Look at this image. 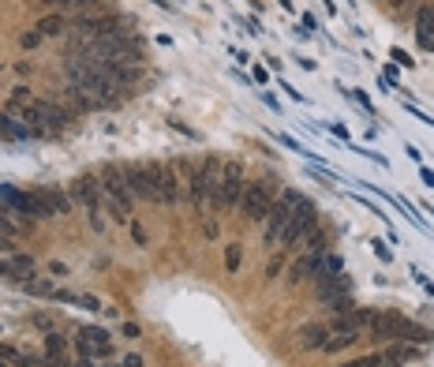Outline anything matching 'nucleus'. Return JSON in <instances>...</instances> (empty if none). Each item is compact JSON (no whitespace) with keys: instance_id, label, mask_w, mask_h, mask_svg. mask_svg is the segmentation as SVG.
<instances>
[{"instance_id":"obj_20","label":"nucleus","mask_w":434,"mask_h":367,"mask_svg":"<svg viewBox=\"0 0 434 367\" xmlns=\"http://www.w3.org/2000/svg\"><path fill=\"white\" fill-rule=\"evenodd\" d=\"M46 352L49 356H68V338H64V333H49V338H46Z\"/></svg>"},{"instance_id":"obj_29","label":"nucleus","mask_w":434,"mask_h":367,"mask_svg":"<svg viewBox=\"0 0 434 367\" xmlns=\"http://www.w3.org/2000/svg\"><path fill=\"white\" fill-rule=\"evenodd\" d=\"M19 46H23V49H38L41 46V34H38V30H30V34L19 38Z\"/></svg>"},{"instance_id":"obj_13","label":"nucleus","mask_w":434,"mask_h":367,"mask_svg":"<svg viewBox=\"0 0 434 367\" xmlns=\"http://www.w3.org/2000/svg\"><path fill=\"white\" fill-rule=\"evenodd\" d=\"M75 199H79L86 210H102V180L79 176V180H75Z\"/></svg>"},{"instance_id":"obj_25","label":"nucleus","mask_w":434,"mask_h":367,"mask_svg":"<svg viewBox=\"0 0 434 367\" xmlns=\"http://www.w3.org/2000/svg\"><path fill=\"white\" fill-rule=\"evenodd\" d=\"M15 360H19L15 349H12V345H4V341H0V367H15Z\"/></svg>"},{"instance_id":"obj_3","label":"nucleus","mask_w":434,"mask_h":367,"mask_svg":"<svg viewBox=\"0 0 434 367\" xmlns=\"http://www.w3.org/2000/svg\"><path fill=\"white\" fill-rule=\"evenodd\" d=\"M270 207H274V188L266 184H244V195H240V210L247 221H266Z\"/></svg>"},{"instance_id":"obj_22","label":"nucleus","mask_w":434,"mask_h":367,"mask_svg":"<svg viewBox=\"0 0 434 367\" xmlns=\"http://www.w3.org/2000/svg\"><path fill=\"white\" fill-rule=\"evenodd\" d=\"M240 258H244V247L240 244H229V251H225V266H229L232 274L240 270Z\"/></svg>"},{"instance_id":"obj_18","label":"nucleus","mask_w":434,"mask_h":367,"mask_svg":"<svg viewBox=\"0 0 434 367\" xmlns=\"http://www.w3.org/2000/svg\"><path fill=\"white\" fill-rule=\"evenodd\" d=\"M27 135H30V127H19V124H12L8 113H0V139H27Z\"/></svg>"},{"instance_id":"obj_30","label":"nucleus","mask_w":434,"mask_h":367,"mask_svg":"<svg viewBox=\"0 0 434 367\" xmlns=\"http://www.w3.org/2000/svg\"><path fill=\"white\" fill-rule=\"evenodd\" d=\"M68 8H75V12H90V8H97V0H71Z\"/></svg>"},{"instance_id":"obj_39","label":"nucleus","mask_w":434,"mask_h":367,"mask_svg":"<svg viewBox=\"0 0 434 367\" xmlns=\"http://www.w3.org/2000/svg\"><path fill=\"white\" fill-rule=\"evenodd\" d=\"M389 4H393V8H400V4H405V0H389Z\"/></svg>"},{"instance_id":"obj_23","label":"nucleus","mask_w":434,"mask_h":367,"mask_svg":"<svg viewBox=\"0 0 434 367\" xmlns=\"http://www.w3.org/2000/svg\"><path fill=\"white\" fill-rule=\"evenodd\" d=\"M27 293H34V296H57V289H52L49 282H30V277H27Z\"/></svg>"},{"instance_id":"obj_9","label":"nucleus","mask_w":434,"mask_h":367,"mask_svg":"<svg viewBox=\"0 0 434 367\" xmlns=\"http://www.w3.org/2000/svg\"><path fill=\"white\" fill-rule=\"evenodd\" d=\"M288 221H292V207H288L285 199L274 202V207H270V214H266V244H270V247H277L281 233L288 229Z\"/></svg>"},{"instance_id":"obj_10","label":"nucleus","mask_w":434,"mask_h":367,"mask_svg":"<svg viewBox=\"0 0 434 367\" xmlns=\"http://www.w3.org/2000/svg\"><path fill=\"white\" fill-rule=\"evenodd\" d=\"M158 202L176 207L180 202V180H176V165H161V180H158Z\"/></svg>"},{"instance_id":"obj_1","label":"nucleus","mask_w":434,"mask_h":367,"mask_svg":"<svg viewBox=\"0 0 434 367\" xmlns=\"http://www.w3.org/2000/svg\"><path fill=\"white\" fill-rule=\"evenodd\" d=\"M102 191L108 195V210H113L116 221H127L132 214V188H127V172L120 165H105L102 169Z\"/></svg>"},{"instance_id":"obj_15","label":"nucleus","mask_w":434,"mask_h":367,"mask_svg":"<svg viewBox=\"0 0 434 367\" xmlns=\"http://www.w3.org/2000/svg\"><path fill=\"white\" fill-rule=\"evenodd\" d=\"M326 338H330V326H303L300 330V345H303V349H322Z\"/></svg>"},{"instance_id":"obj_14","label":"nucleus","mask_w":434,"mask_h":367,"mask_svg":"<svg viewBox=\"0 0 434 367\" xmlns=\"http://www.w3.org/2000/svg\"><path fill=\"white\" fill-rule=\"evenodd\" d=\"M38 34L41 38H68L71 30H68V19L64 15H41L38 19Z\"/></svg>"},{"instance_id":"obj_38","label":"nucleus","mask_w":434,"mask_h":367,"mask_svg":"<svg viewBox=\"0 0 434 367\" xmlns=\"http://www.w3.org/2000/svg\"><path fill=\"white\" fill-rule=\"evenodd\" d=\"M154 4H158V8H172V4H165V0H154Z\"/></svg>"},{"instance_id":"obj_34","label":"nucleus","mask_w":434,"mask_h":367,"mask_svg":"<svg viewBox=\"0 0 434 367\" xmlns=\"http://www.w3.org/2000/svg\"><path fill=\"white\" fill-rule=\"evenodd\" d=\"M393 60L405 64V68H412V57H408V53H400V49H393Z\"/></svg>"},{"instance_id":"obj_16","label":"nucleus","mask_w":434,"mask_h":367,"mask_svg":"<svg viewBox=\"0 0 434 367\" xmlns=\"http://www.w3.org/2000/svg\"><path fill=\"white\" fill-rule=\"evenodd\" d=\"M416 356H419V349H412V345H405V341H393V345H389V352H386V367L416 360Z\"/></svg>"},{"instance_id":"obj_12","label":"nucleus","mask_w":434,"mask_h":367,"mask_svg":"<svg viewBox=\"0 0 434 367\" xmlns=\"http://www.w3.org/2000/svg\"><path fill=\"white\" fill-rule=\"evenodd\" d=\"M371 319H374V311L352 307V311H344V315H333V326H330V330H349V333H360V330L371 326Z\"/></svg>"},{"instance_id":"obj_5","label":"nucleus","mask_w":434,"mask_h":367,"mask_svg":"<svg viewBox=\"0 0 434 367\" xmlns=\"http://www.w3.org/2000/svg\"><path fill=\"white\" fill-rule=\"evenodd\" d=\"M127 188L139 199L158 202V180H161V165H127Z\"/></svg>"},{"instance_id":"obj_28","label":"nucleus","mask_w":434,"mask_h":367,"mask_svg":"<svg viewBox=\"0 0 434 367\" xmlns=\"http://www.w3.org/2000/svg\"><path fill=\"white\" fill-rule=\"evenodd\" d=\"M307 247H311V251H326V247H330V236H326V233H314Z\"/></svg>"},{"instance_id":"obj_31","label":"nucleus","mask_w":434,"mask_h":367,"mask_svg":"<svg viewBox=\"0 0 434 367\" xmlns=\"http://www.w3.org/2000/svg\"><path fill=\"white\" fill-rule=\"evenodd\" d=\"M374 255H378V258H382V263H389V247H386L382 240H374Z\"/></svg>"},{"instance_id":"obj_33","label":"nucleus","mask_w":434,"mask_h":367,"mask_svg":"<svg viewBox=\"0 0 434 367\" xmlns=\"http://www.w3.org/2000/svg\"><path fill=\"white\" fill-rule=\"evenodd\" d=\"M124 333H127V338H143V330H139V322H124Z\"/></svg>"},{"instance_id":"obj_26","label":"nucleus","mask_w":434,"mask_h":367,"mask_svg":"<svg viewBox=\"0 0 434 367\" xmlns=\"http://www.w3.org/2000/svg\"><path fill=\"white\" fill-rule=\"evenodd\" d=\"M12 263L19 266V274H23V277L34 274V258H27V255H12Z\"/></svg>"},{"instance_id":"obj_2","label":"nucleus","mask_w":434,"mask_h":367,"mask_svg":"<svg viewBox=\"0 0 434 367\" xmlns=\"http://www.w3.org/2000/svg\"><path fill=\"white\" fill-rule=\"evenodd\" d=\"M240 195H244V165L240 161H225L221 165V180H217L214 195H210V207L217 214L240 207Z\"/></svg>"},{"instance_id":"obj_17","label":"nucleus","mask_w":434,"mask_h":367,"mask_svg":"<svg viewBox=\"0 0 434 367\" xmlns=\"http://www.w3.org/2000/svg\"><path fill=\"white\" fill-rule=\"evenodd\" d=\"M30 105H34V94H30L27 86H15L12 98H8V113H27Z\"/></svg>"},{"instance_id":"obj_40","label":"nucleus","mask_w":434,"mask_h":367,"mask_svg":"<svg viewBox=\"0 0 434 367\" xmlns=\"http://www.w3.org/2000/svg\"><path fill=\"white\" fill-rule=\"evenodd\" d=\"M116 367H124V363H116Z\"/></svg>"},{"instance_id":"obj_35","label":"nucleus","mask_w":434,"mask_h":367,"mask_svg":"<svg viewBox=\"0 0 434 367\" xmlns=\"http://www.w3.org/2000/svg\"><path fill=\"white\" fill-rule=\"evenodd\" d=\"M124 367H143V356H135V352H132V356L124 360Z\"/></svg>"},{"instance_id":"obj_21","label":"nucleus","mask_w":434,"mask_h":367,"mask_svg":"<svg viewBox=\"0 0 434 367\" xmlns=\"http://www.w3.org/2000/svg\"><path fill=\"white\" fill-rule=\"evenodd\" d=\"M0 282H27V277L19 274V266L8 258V263H0Z\"/></svg>"},{"instance_id":"obj_24","label":"nucleus","mask_w":434,"mask_h":367,"mask_svg":"<svg viewBox=\"0 0 434 367\" xmlns=\"http://www.w3.org/2000/svg\"><path fill=\"white\" fill-rule=\"evenodd\" d=\"M341 367H386V356H360V360L341 363Z\"/></svg>"},{"instance_id":"obj_4","label":"nucleus","mask_w":434,"mask_h":367,"mask_svg":"<svg viewBox=\"0 0 434 367\" xmlns=\"http://www.w3.org/2000/svg\"><path fill=\"white\" fill-rule=\"evenodd\" d=\"M217 172H221V165H217V158H206L199 169L191 172V202L195 207H206L210 202V195H214V188H217Z\"/></svg>"},{"instance_id":"obj_37","label":"nucleus","mask_w":434,"mask_h":367,"mask_svg":"<svg viewBox=\"0 0 434 367\" xmlns=\"http://www.w3.org/2000/svg\"><path fill=\"white\" fill-rule=\"evenodd\" d=\"M423 184H427V188H434V172H430L427 165H423Z\"/></svg>"},{"instance_id":"obj_7","label":"nucleus","mask_w":434,"mask_h":367,"mask_svg":"<svg viewBox=\"0 0 434 367\" xmlns=\"http://www.w3.org/2000/svg\"><path fill=\"white\" fill-rule=\"evenodd\" d=\"M367 330H371L374 341H400L405 330H408V319L397 315V311H374V319H371Z\"/></svg>"},{"instance_id":"obj_19","label":"nucleus","mask_w":434,"mask_h":367,"mask_svg":"<svg viewBox=\"0 0 434 367\" xmlns=\"http://www.w3.org/2000/svg\"><path fill=\"white\" fill-rule=\"evenodd\" d=\"M46 195H49V202H52V210H57V214H71V195H64L60 188H46Z\"/></svg>"},{"instance_id":"obj_32","label":"nucleus","mask_w":434,"mask_h":367,"mask_svg":"<svg viewBox=\"0 0 434 367\" xmlns=\"http://www.w3.org/2000/svg\"><path fill=\"white\" fill-rule=\"evenodd\" d=\"M79 307H86V311H97V307H102V304H97V300H94V296H79Z\"/></svg>"},{"instance_id":"obj_11","label":"nucleus","mask_w":434,"mask_h":367,"mask_svg":"<svg viewBox=\"0 0 434 367\" xmlns=\"http://www.w3.org/2000/svg\"><path fill=\"white\" fill-rule=\"evenodd\" d=\"M416 46L434 53V4L419 8L416 12Z\"/></svg>"},{"instance_id":"obj_6","label":"nucleus","mask_w":434,"mask_h":367,"mask_svg":"<svg viewBox=\"0 0 434 367\" xmlns=\"http://www.w3.org/2000/svg\"><path fill=\"white\" fill-rule=\"evenodd\" d=\"M314 225H318V214H314V207H311L307 199H303L300 207L292 210V221H288V229L281 233V244H285V247H296L303 236L314 229Z\"/></svg>"},{"instance_id":"obj_36","label":"nucleus","mask_w":434,"mask_h":367,"mask_svg":"<svg viewBox=\"0 0 434 367\" xmlns=\"http://www.w3.org/2000/svg\"><path fill=\"white\" fill-rule=\"evenodd\" d=\"M132 236H135V244H146V236H143V229H139L135 221H132Z\"/></svg>"},{"instance_id":"obj_27","label":"nucleus","mask_w":434,"mask_h":367,"mask_svg":"<svg viewBox=\"0 0 434 367\" xmlns=\"http://www.w3.org/2000/svg\"><path fill=\"white\" fill-rule=\"evenodd\" d=\"M0 233H8V236H12V233H19L15 218H12V214H4V210H0Z\"/></svg>"},{"instance_id":"obj_8","label":"nucleus","mask_w":434,"mask_h":367,"mask_svg":"<svg viewBox=\"0 0 434 367\" xmlns=\"http://www.w3.org/2000/svg\"><path fill=\"white\" fill-rule=\"evenodd\" d=\"M23 116H27V124H34V127H41V124H46V127H64V124H71V113L60 109V105H52V102H34Z\"/></svg>"}]
</instances>
